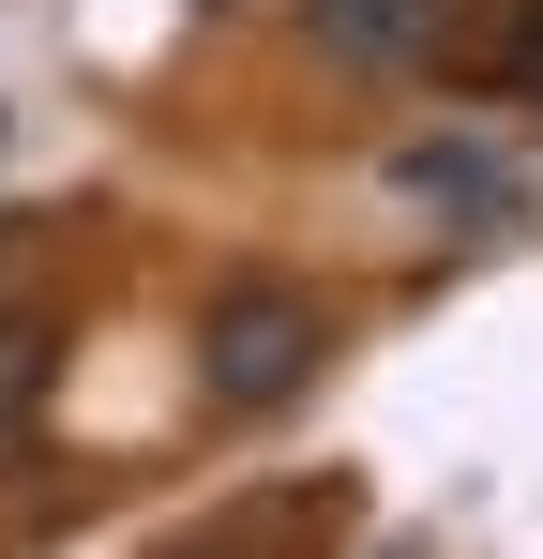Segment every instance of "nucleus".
Here are the masks:
<instances>
[{
  "label": "nucleus",
  "instance_id": "f257e3e1",
  "mask_svg": "<svg viewBox=\"0 0 543 559\" xmlns=\"http://www.w3.org/2000/svg\"><path fill=\"white\" fill-rule=\"evenodd\" d=\"M317 364H333V318H317V287H287V273H242L196 318V393L212 408H287Z\"/></svg>",
  "mask_w": 543,
  "mask_h": 559
},
{
  "label": "nucleus",
  "instance_id": "f03ea898",
  "mask_svg": "<svg viewBox=\"0 0 543 559\" xmlns=\"http://www.w3.org/2000/svg\"><path fill=\"white\" fill-rule=\"evenodd\" d=\"M302 31H317L348 76H408V61H438L452 0H302Z\"/></svg>",
  "mask_w": 543,
  "mask_h": 559
},
{
  "label": "nucleus",
  "instance_id": "7ed1b4c3",
  "mask_svg": "<svg viewBox=\"0 0 543 559\" xmlns=\"http://www.w3.org/2000/svg\"><path fill=\"white\" fill-rule=\"evenodd\" d=\"M393 197H408V212H468V227H498L529 182H514L483 136H408V152H393Z\"/></svg>",
  "mask_w": 543,
  "mask_h": 559
},
{
  "label": "nucleus",
  "instance_id": "20e7f679",
  "mask_svg": "<svg viewBox=\"0 0 543 559\" xmlns=\"http://www.w3.org/2000/svg\"><path fill=\"white\" fill-rule=\"evenodd\" d=\"M31 408H46V333H31V318H0V439H15Z\"/></svg>",
  "mask_w": 543,
  "mask_h": 559
},
{
  "label": "nucleus",
  "instance_id": "39448f33",
  "mask_svg": "<svg viewBox=\"0 0 543 559\" xmlns=\"http://www.w3.org/2000/svg\"><path fill=\"white\" fill-rule=\"evenodd\" d=\"M529 92H543V15H529Z\"/></svg>",
  "mask_w": 543,
  "mask_h": 559
},
{
  "label": "nucleus",
  "instance_id": "423d86ee",
  "mask_svg": "<svg viewBox=\"0 0 543 559\" xmlns=\"http://www.w3.org/2000/svg\"><path fill=\"white\" fill-rule=\"evenodd\" d=\"M393 559H408V545H393Z\"/></svg>",
  "mask_w": 543,
  "mask_h": 559
}]
</instances>
